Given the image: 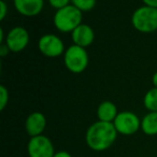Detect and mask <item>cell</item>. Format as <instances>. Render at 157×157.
I'll list each match as a JSON object with an SVG mask.
<instances>
[{
    "label": "cell",
    "instance_id": "obj_1",
    "mask_svg": "<svg viewBox=\"0 0 157 157\" xmlns=\"http://www.w3.org/2000/svg\"><path fill=\"white\" fill-rule=\"evenodd\" d=\"M117 130L112 123L96 122L86 132V143L92 150L103 151L113 144L116 139Z\"/></svg>",
    "mask_w": 157,
    "mask_h": 157
},
{
    "label": "cell",
    "instance_id": "obj_2",
    "mask_svg": "<svg viewBox=\"0 0 157 157\" xmlns=\"http://www.w3.org/2000/svg\"><path fill=\"white\" fill-rule=\"evenodd\" d=\"M82 12L73 5H68L63 9L57 10L54 16V24L63 33L73 31L81 25Z\"/></svg>",
    "mask_w": 157,
    "mask_h": 157
},
{
    "label": "cell",
    "instance_id": "obj_3",
    "mask_svg": "<svg viewBox=\"0 0 157 157\" xmlns=\"http://www.w3.org/2000/svg\"><path fill=\"white\" fill-rule=\"evenodd\" d=\"M132 25L141 33H151L157 29V9L141 7L132 15Z\"/></svg>",
    "mask_w": 157,
    "mask_h": 157
},
{
    "label": "cell",
    "instance_id": "obj_4",
    "mask_svg": "<svg viewBox=\"0 0 157 157\" xmlns=\"http://www.w3.org/2000/svg\"><path fill=\"white\" fill-rule=\"evenodd\" d=\"M88 63V55L84 48L71 45L65 53V65L71 72L80 73L84 71Z\"/></svg>",
    "mask_w": 157,
    "mask_h": 157
},
{
    "label": "cell",
    "instance_id": "obj_5",
    "mask_svg": "<svg viewBox=\"0 0 157 157\" xmlns=\"http://www.w3.org/2000/svg\"><path fill=\"white\" fill-rule=\"evenodd\" d=\"M114 126L117 132L123 135H132L139 129L140 120L132 112H121L114 120Z\"/></svg>",
    "mask_w": 157,
    "mask_h": 157
},
{
    "label": "cell",
    "instance_id": "obj_6",
    "mask_svg": "<svg viewBox=\"0 0 157 157\" xmlns=\"http://www.w3.org/2000/svg\"><path fill=\"white\" fill-rule=\"evenodd\" d=\"M28 154L30 157H54V147L48 138L38 136L30 139L28 143Z\"/></svg>",
    "mask_w": 157,
    "mask_h": 157
},
{
    "label": "cell",
    "instance_id": "obj_7",
    "mask_svg": "<svg viewBox=\"0 0 157 157\" xmlns=\"http://www.w3.org/2000/svg\"><path fill=\"white\" fill-rule=\"evenodd\" d=\"M39 50L42 54L48 57L59 56L65 50L63 43L57 36L45 35L39 40Z\"/></svg>",
    "mask_w": 157,
    "mask_h": 157
},
{
    "label": "cell",
    "instance_id": "obj_8",
    "mask_svg": "<svg viewBox=\"0 0 157 157\" xmlns=\"http://www.w3.org/2000/svg\"><path fill=\"white\" fill-rule=\"evenodd\" d=\"M7 45L12 52H21L26 48L29 41L28 31L23 27H15L7 36Z\"/></svg>",
    "mask_w": 157,
    "mask_h": 157
},
{
    "label": "cell",
    "instance_id": "obj_9",
    "mask_svg": "<svg viewBox=\"0 0 157 157\" xmlns=\"http://www.w3.org/2000/svg\"><path fill=\"white\" fill-rule=\"evenodd\" d=\"M94 30L88 25L81 24L72 31V40L75 45L85 48L93 43L94 41Z\"/></svg>",
    "mask_w": 157,
    "mask_h": 157
},
{
    "label": "cell",
    "instance_id": "obj_10",
    "mask_svg": "<svg viewBox=\"0 0 157 157\" xmlns=\"http://www.w3.org/2000/svg\"><path fill=\"white\" fill-rule=\"evenodd\" d=\"M45 116L40 112H35L30 114L26 121V131L31 137H38L41 136L40 133L45 128Z\"/></svg>",
    "mask_w": 157,
    "mask_h": 157
},
{
    "label": "cell",
    "instance_id": "obj_11",
    "mask_svg": "<svg viewBox=\"0 0 157 157\" xmlns=\"http://www.w3.org/2000/svg\"><path fill=\"white\" fill-rule=\"evenodd\" d=\"M42 0H15L14 6L21 14L26 16H33L40 13L43 8Z\"/></svg>",
    "mask_w": 157,
    "mask_h": 157
},
{
    "label": "cell",
    "instance_id": "obj_12",
    "mask_svg": "<svg viewBox=\"0 0 157 157\" xmlns=\"http://www.w3.org/2000/svg\"><path fill=\"white\" fill-rule=\"evenodd\" d=\"M97 115L101 122L112 123V121L115 120L117 116V110H116L115 105L112 103L111 101H103L99 105Z\"/></svg>",
    "mask_w": 157,
    "mask_h": 157
},
{
    "label": "cell",
    "instance_id": "obj_13",
    "mask_svg": "<svg viewBox=\"0 0 157 157\" xmlns=\"http://www.w3.org/2000/svg\"><path fill=\"white\" fill-rule=\"evenodd\" d=\"M141 128L148 136L157 135V112L146 114L141 122Z\"/></svg>",
    "mask_w": 157,
    "mask_h": 157
},
{
    "label": "cell",
    "instance_id": "obj_14",
    "mask_svg": "<svg viewBox=\"0 0 157 157\" xmlns=\"http://www.w3.org/2000/svg\"><path fill=\"white\" fill-rule=\"evenodd\" d=\"M144 105L152 112H157V88L148 90L144 97Z\"/></svg>",
    "mask_w": 157,
    "mask_h": 157
},
{
    "label": "cell",
    "instance_id": "obj_15",
    "mask_svg": "<svg viewBox=\"0 0 157 157\" xmlns=\"http://www.w3.org/2000/svg\"><path fill=\"white\" fill-rule=\"evenodd\" d=\"M72 5L75 6L80 11H90L96 5V1L94 0H73Z\"/></svg>",
    "mask_w": 157,
    "mask_h": 157
},
{
    "label": "cell",
    "instance_id": "obj_16",
    "mask_svg": "<svg viewBox=\"0 0 157 157\" xmlns=\"http://www.w3.org/2000/svg\"><path fill=\"white\" fill-rule=\"evenodd\" d=\"M9 99V93L5 86H0V110H3Z\"/></svg>",
    "mask_w": 157,
    "mask_h": 157
},
{
    "label": "cell",
    "instance_id": "obj_17",
    "mask_svg": "<svg viewBox=\"0 0 157 157\" xmlns=\"http://www.w3.org/2000/svg\"><path fill=\"white\" fill-rule=\"evenodd\" d=\"M50 5L52 6V7H54L59 10V9H63V8L67 7V6L70 5V3L68 0H51Z\"/></svg>",
    "mask_w": 157,
    "mask_h": 157
},
{
    "label": "cell",
    "instance_id": "obj_18",
    "mask_svg": "<svg viewBox=\"0 0 157 157\" xmlns=\"http://www.w3.org/2000/svg\"><path fill=\"white\" fill-rule=\"evenodd\" d=\"M9 51H10V48H8L7 44H1V45H0V56L5 57L6 55L9 53Z\"/></svg>",
    "mask_w": 157,
    "mask_h": 157
},
{
    "label": "cell",
    "instance_id": "obj_19",
    "mask_svg": "<svg viewBox=\"0 0 157 157\" xmlns=\"http://www.w3.org/2000/svg\"><path fill=\"white\" fill-rule=\"evenodd\" d=\"M0 8H1V14H0V20H3L7 13V6L3 1H0Z\"/></svg>",
    "mask_w": 157,
    "mask_h": 157
},
{
    "label": "cell",
    "instance_id": "obj_20",
    "mask_svg": "<svg viewBox=\"0 0 157 157\" xmlns=\"http://www.w3.org/2000/svg\"><path fill=\"white\" fill-rule=\"evenodd\" d=\"M144 5H145L146 7L157 9V0H144Z\"/></svg>",
    "mask_w": 157,
    "mask_h": 157
},
{
    "label": "cell",
    "instance_id": "obj_21",
    "mask_svg": "<svg viewBox=\"0 0 157 157\" xmlns=\"http://www.w3.org/2000/svg\"><path fill=\"white\" fill-rule=\"evenodd\" d=\"M54 157H71V155H70L68 152H65V151H63V152L56 153V154L54 155Z\"/></svg>",
    "mask_w": 157,
    "mask_h": 157
},
{
    "label": "cell",
    "instance_id": "obj_22",
    "mask_svg": "<svg viewBox=\"0 0 157 157\" xmlns=\"http://www.w3.org/2000/svg\"><path fill=\"white\" fill-rule=\"evenodd\" d=\"M153 84H154L155 88H157V72L153 75Z\"/></svg>",
    "mask_w": 157,
    "mask_h": 157
},
{
    "label": "cell",
    "instance_id": "obj_23",
    "mask_svg": "<svg viewBox=\"0 0 157 157\" xmlns=\"http://www.w3.org/2000/svg\"><path fill=\"white\" fill-rule=\"evenodd\" d=\"M3 41V30L2 29H0V42Z\"/></svg>",
    "mask_w": 157,
    "mask_h": 157
}]
</instances>
